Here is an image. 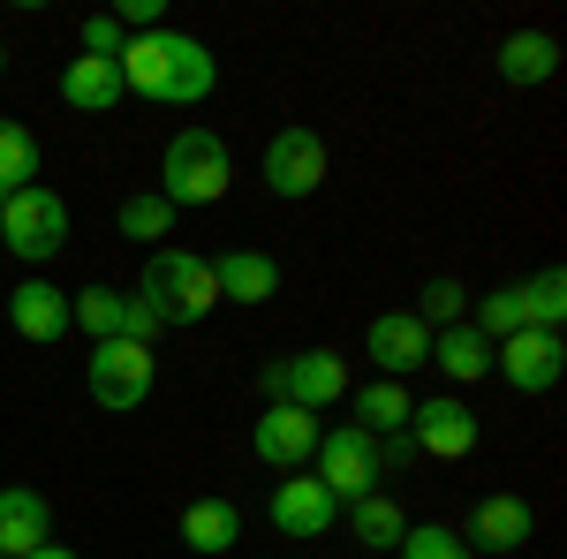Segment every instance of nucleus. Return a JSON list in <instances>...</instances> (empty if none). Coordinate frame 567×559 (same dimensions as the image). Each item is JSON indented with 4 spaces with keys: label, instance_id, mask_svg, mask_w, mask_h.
<instances>
[{
    "label": "nucleus",
    "instance_id": "nucleus-13",
    "mask_svg": "<svg viewBox=\"0 0 567 559\" xmlns=\"http://www.w3.org/2000/svg\"><path fill=\"white\" fill-rule=\"evenodd\" d=\"M363 355L379 363V379H409V371L432 363V325L416 310H386V318L363 325Z\"/></svg>",
    "mask_w": 567,
    "mask_h": 559
},
{
    "label": "nucleus",
    "instance_id": "nucleus-35",
    "mask_svg": "<svg viewBox=\"0 0 567 559\" xmlns=\"http://www.w3.org/2000/svg\"><path fill=\"white\" fill-rule=\"evenodd\" d=\"M0 559H8V552H0Z\"/></svg>",
    "mask_w": 567,
    "mask_h": 559
},
{
    "label": "nucleus",
    "instance_id": "nucleus-31",
    "mask_svg": "<svg viewBox=\"0 0 567 559\" xmlns=\"http://www.w3.org/2000/svg\"><path fill=\"white\" fill-rule=\"evenodd\" d=\"M122 45H130V31H122L106 8H99V15H84V53H91V61H122Z\"/></svg>",
    "mask_w": 567,
    "mask_h": 559
},
{
    "label": "nucleus",
    "instance_id": "nucleus-28",
    "mask_svg": "<svg viewBox=\"0 0 567 559\" xmlns=\"http://www.w3.org/2000/svg\"><path fill=\"white\" fill-rule=\"evenodd\" d=\"M39 182V136L23 122H0V189H31Z\"/></svg>",
    "mask_w": 567,
    "mask_h": 559
},
{
    "label": "nucleus",
    "instance_id": "nucleus-27",
    "mask_svg": "<svg viewBox=\"0 0 567 559\" xmlns=\"http://www.w3.org/2000/svg\"><path fill=\"white\" fill-rule=\"evenodd\" d=\"M523 296H529V333H560L567 325V272L560 265H545L537 280H523Z\"/></svg>",
    "mask_w": 567,
    "mask_h": 559
},
{
    "label": "nucleus",
    "instance_id": "nucleus-18",
    "mask_svg": "<svg viewBox=\"0 0 567 559\" xmlns=\"http://www.w3.org/2000/svg\"><path fill=\"white\" fill-rule=\"evenodd\" d=\"M424 371H439V379H454V386H477V379H492V341H484L477 325L462 318V325H446V333H432V363Z\"/></svg>",
    "mask_w": 567,
    "mask_h": 559
},
{
    "label": "nucleus",
    "instance_id": "nucleus-22",
    "mask_svg": "<svg viewBox=\"0 0 567 559\" xmlns=\"http://www.w3.org/2000/svg\"><path fill=\"white\" fill-rule=\"evenodd\" d=\"M409 416H416V393L401 379H371L355 393V431H371V438H409Z\"/></svg>",
    "mask_w": 567,
    "mask_h": 559
},
{
    "label": "nucleus",
    "instance_id": "nucleus-12",
    "mask_svg": "<svg viewBox=\"0 0 567 559\" xmlns=\"http://www.w3.org/2000/svg\"><path fill=\"white\" fill-rule=\"evenodd\" d=\"M265 515H272V529H280V537L310 545V537H326V529L341 521V499H333V491H326L310 469H296V476H280V484H272V507H265Z\"/></svg>",
    "mask_w": 567,
    "mask_h": 559
},
{
    "label": "nucleus",
    "instance_id": "nucleus-11",
    "mask_svg": "<svg viewBox=\"0 0 567 559\" xmlns=\"http://www.w3.org/2000/svg\"><path fill=\"white\" fill-rule=\"evenodd\" d=\"M492 371L515 393H553L567 371V341L560 333H507V341H492Z\"/></svg>",
    "mask_w": 567,
    "mask_h": 559
},
{
    "label": "nucleus",
    "instance_id": "nucleus-15",
    "mask_svg": "<svg viewBox=\"0 0 567 559\" xmlns=\"http://www.w3.org/2000/svg\"><path fill=\"white\" fill-rule=\"evenodd\" d=\"M409 446H424V454H439V462L477 454V416H470V401H454V393L416 401V416H409Z\"/></svg>",
    "mask_w": 567,
    "mask_h": 559
},
{
    "label": "nucleus",
    "instance_id": "nucleus-14",
    "mask_svg": "<svg viewBox=\"0 0 567 559\" xmlns=\"http://www.w3.org/2000/svg\"><path fill=\"white\" fill-rule=\"evenodd\" d=\"M529 529H537L529 499H515V491H484L477 507H470V529H454V537H462L470 552L507 559V552H523V545H529Z\"/></svg>",
    "mask_w": 567,
    "mask_h": 559
},
{
    "label": "nucleus",
    "instance_id": "nucleus-2",
    "mask_svg": "<svg viewBox=\"0 0 567 559\" xmlns=\"http://www.w3.org/2000/svg\"><path fill=\"white\" fill-rule=\"evenodd\" d=\"M130 296L159 318V333L167 325H205L219 310L213 258H197V250H152V265H144V280H136Z\"/></svg>",
    "mask_w": 567,
    "mask_h": 559
},
{
    "label": "nucleus",
    "instance_id": "nucleus-26",
    "mask_svg": "<svg viewBox=\"0 0 567 559\" xmlns=\"http://www.w3.org/2000/svg\"><path fill=\"white\" fill-rule=\"evenodd\" d=\"M122 235H130V242H167V235H175V205H167L159 189L122 197Z\"/></svg>",
    "mask_w": 567,
    "mask_h": 559
},
{
    "label": "nucleus",
    "instance_id": "nucleus-29",
    "mask_svg": "<svg viewBox=\"0 0 567 559\" xmlns=\"http://www.w3.org/2000/svg\"><path fill=\"white\" fill-rule=\"evenodd\" d=\"M393 552H401V559H470V545H462L446 521H409Z\"/></svg>",
    "mask_w": 567,
    "mask_h": 559
},
{
    "label": "nucleus",
    "instance_id": "nucleus-25",
    "mask_svg": "<svg viewBox=\"0 0 567 559\" xmlns=\"http://www.w3.org/2000/svg\"><path fill=\"white\" fill-rule=\"evenodd\" d=\"M470 325H477L484 341H507V333H529V296H523V280H515V288H492V296L477 302V318H470Z\"/></svg>",
    "mask_w": 567,
    "mask_h": 559
},
{
    "label": "nucleus",
    "instance_id": "nucleus-34",
    "mask_svg": "<svg viewBox=\"0 0 567 559\" xmlns=\"http://www.w3.org/2000/svg\"><path fill=\"white\" fill-rule=\"evenodd\" d=\"M8 197H16V189H0V205H8Z\"/></svg>",
    "mask_w": 567,
    "mask_h": 559
},
{
    "label": "nucleus",
    "instance_id": "nucleus-23",
    "mask_svg": "<svg viewBox=\"0 0 567 559\" xmlns=\"http://www.w3.org/2000/svg\"><path fill=\"white\" fill-rule=\"evenodd\" d=\"M61 99H69L76 114H106V106H122V61H91V53H76V61L61 69Z\"/></svg>",
    "mask_w": 567,
    "mask_h": 559
},
{
    "label": "nucleus",
    "instance_id": "nucleus-7",
    "mask_svg": "<svg viewBox=\"0 0 567 559\" xmlns=\"http://www.w3.org/2000/svg\"><path fill=\"white\" fill-rule=\"evenodd\" d=\"M349 393V363L333 355V348H303V355H280V363H265V401H288V408H333Z\"/></svg>",
    "mask_w": 567,
    "mask_h": 559
},
{
    "label": "nucleus",
    "instance_id": "nucleus-1",
    "mask_svg": "<svg viewBox=\"0 0 567 559\" xmlns=\"http://www.w3.org/2000/svg\"><path fill=\"white\" fill-rule=\"evenodd\" d=\"M122 91L136 99H159V106H205L219 91V61L205 39H189V31H144V39L122 45Z\"/></svg>",
    "mask_w": 567,
    "mask_h": 559
},
{
    "label": "nucleus",
    "instance_id": "nucleus-17",
    "mask_svg": "<svg viewBox=\"0 0 567 559\" xmlns=\"http://www.w3.org/2000/svg\"><path fill=\"white\" fill-rule=\"evenodd\" d=\"M8 325L23 333V341H61L69 333V296L53 288V280H23L16 296H8Z\"/></svg>",
    "mask_w": 567,
    "mask_h": 559
},
{
    "label": "nucleus",
    "instance_id": "nucleus-6",
    "mask_svg": "<svg viewBox=\"0 0 567 559\" xmlns=\"http://www.w3.org/2000/svg\"><path fill=\"white\" fill-rule=\"evenodd\" d=\"M152 379H159V363H152V348L144 341H91V363H84V386L99 408H114V416H130L152 401Z\"/></svg>",
    "mask_w": 567,
    "mask_h": 559
},
{
    "label": "nucleus",
    "instance_id": "nucleus-20",
    "mask_svg": "<svg viewBox=\"0 0 567 559\" xmlns=\"http://www.w3.org/2000/svg\"><path fill=\"white\" fill-rule=\"evenodd\" d=\"M499 76L523 84V91L553 84V76H560V39H553V31H515V39H499Z\"/></svg>",
    "mask_w": 567,
    "mask_h": 559
},
{
    "label": "nucleus",
    "instance_id": "nucleus-19",
    "mask_svg": "<svg viewBox=\"0 0 567 559\" xmlns=\"http://www.w3.org/2000/svg\"><path fill=\"white\" fill-rule=\"evenodd\" d=\"M213 288H219V302H272L280 296V265L265 250H227L213 265Z\"/></svg>",
    "mask_w": 567,
    "mask_h": 559
},
{
    "label": "nucleus",
    "instance_id": "nucleus-8",
    "mask_svg": "<svg viewBox=\"0 0 567 559\" xmlns=\"http://www.w3.org/2000/svg\"><path fill=\"white\" fill-rule=\"evenodd\" d=\"M69 325H84L91 341H159V318L130 296V288H99L91 280L84 296H69Z\"/></svg>",
    "mask_w": 567,
    "mask_h": 559
},
{
    "label": "nucleus",
    "instance_id": "nucleus-4",
    "mask_svg": "<svg viewBox=\"0 0 567 559\" xmlns=\"http://www.w3.org/2000/svg\"><path fill=\"white\" fill-rule=\"evenodd\" d=\"M318 484L341 499V507H355L363 491H379V476H386V438H371V431H355V424H333V431H318Z\"/></svg>",
    "mask_w": 567,
    "mask_h": 559
},
{
    "label": "nucleus",
    "instance_id": "nucleus-9",
    "mask_svg": "<svg viewBox=\"0 0 567 559\" xmlns=\"http://www.w3.org/2000/svg\"><path fill=\"white\" fill-rule=\"evenodd\" d=\"M318 416L310 408H288V401H265V416L250 424V454H258L265 469H280V476H296L318 454Z\"/></svg>",
    "mask_w": 567,
    "mask_h": 559
},
{
    "label": "nucleus",
    "instance_id": "nucleus-33",
    "mask_svg": "<svg viewBox=\"0 0 567 559\" xmlns=\"http://www.w3.org/2000/svg\"><path fill=\"white\" fill-rule=\"evenodd\" d=\"M0 76H8V45H0Z\"/></svg>",
    "mask_w": 567,
    "mask_h": 559
},
{
    "label": "nucleus",
    "instance_id": "nucleus-30",
    "mask_svg": "<svg viewBox=\"0 0 567 559\" xmlns=\"http://www.w3.org/2000/svg\"><path fill=\"white\" fill-rule=\"evenodd\" d=\"M416 318H424L432 333H446V325H462V318H470V288H462V280H432V288L416 296Z\"/></svg>",
    "mask_w": 567,
    "mask_h": 559
},
{
    "label": "nucleus",
    "instance_id": "nucleus-10",
    "mask_svg": "<svg viewBox=\"0 0 567 559\" xmlns=\"http://www.w3.org/2000/svg\"><path fill=\"white\" fill-rule=\"evenodd\" d=\"M318 182H326V136L318 130H280L265 144V189L272 197L303 205V197H318Z\"/></svg>",
    "mask_w": 567,
    "mask_h": 559
},
{
    "label": "nucleus",
    "instance_id": "nucleus-16",
    "mask_svg": "<svg viewBox=\"0 0 567 559\" xmlns=\"http://www.w3.org/2000/svg\"><path fill=\"white\" fill-rule=\"evenodd\" d=\"M39 545H53V507L39 491H23V484H0V552L23 559Z\"/></svg>",
    "mask_w": 567,
    "mask_h": 559
},
{
    "label": "nucleus",
    "instance_id": "nucleus-21",
    "mask_svg": "<svg viewBox=\"0 0 567 559\" xmlns=\"http://www.w3.org/2000/svg\"><path fill=\"white\" fill-rule=\"evenodd\" d=\"M182 545L197 559L235 552V545H243V515H235L227 499H189V507H182Z\"/></svg>",
    "mask_w": 567,
    "mask_h": 559
},
{
    "label": "nucleus",
    "instance_id": "nucleus-5",
    "mask_svg": "<svg viewBox=\"0 0 567 559\" xmlns=\"http://www.w3.org/2000/svg\"><path fill=\"white\" fill-rule=\"evenodd\" d=\"M0 242H8V258H23V265L61 258V250H69V205H61L45 182L16 189V197L0 205Z\"/></svg>",
    "mask_w": 567,
    "mask_h": 559
},
{
    "label": "nucleus",
    "instance_id": "nucleus-24",
    "mask_svg": "<svg viewBox=\"0 0 567 559\" xmlns=\"http://www.w3.org/2000/svg\"><path fill=\"white\" fill-rule=\"evenodd\" d=\"M349 529H355V545H363V552H393L409 521H401V507H393L386 491H363V499L349 507Z\"/></svg>",
    "mask_w": 567,
    "mask_h": 559
},
{
    "label": "nucleus",
    "instance_id": "nucleus-32",
    "mask_svg": "<svg viewBox=\"0 0 567 559\" xmlns=\"http://www.w3.org/2000/svg\"><path fill=\"white\" fill-rule=\"evenodd\" d=\"M23 559H84V552H69V545H39V552H23Z\"/></svg>",
    "mask_w": 567,
    "mask_h": 559
},
{
    "label": "nucleus",
    "instance_id": "nucleus-3",
    "mask_svg": "<svg viewBox=\"0 0 567 559\" xmlns=\"http://www.w3.org/2000/svg\"><path fill=\"white\" fill-rule=\"evenodd\" d=\"M235 182V152L213 130H175L167 136V159H159V197L189 213V205H219Z\"/></svg>",
    "mask_w": 567,
    "mask_h": 559
}]
</instances>
